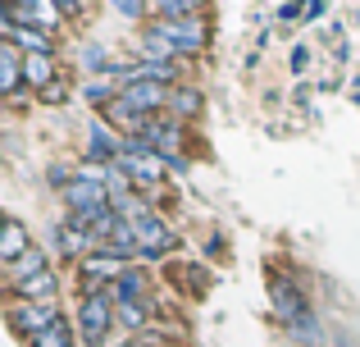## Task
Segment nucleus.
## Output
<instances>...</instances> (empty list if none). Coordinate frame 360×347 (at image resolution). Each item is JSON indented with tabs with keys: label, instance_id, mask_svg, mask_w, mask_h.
Returning a JSON list of instances; mask_svg holds the SVG:
<instances>
[{
	"label": "nucleus",
	"instance_id": "f257e3e1",
	"mask_svg": "<svg viewBox=\"0 0 360 347\" xmlns=\"http://www.w3.org/2000/svg\"><path fill=\"white\" fill-rule=\"evenodd\" d=\"M115 210L123 215V220H128L132 238H137V251H141L146 260H155V256H165V251H174V247H178V238L165 229V220H160L155 210H146L137 196H119Z\"/></svg>",
	"mask_w": 360,
	"mask_h": 347
},
{
	"label": "nucleus",
	"instance_id": "f03ea898",
	"mask_svg": "<svg viewBox=\"0 0 360 347\" xmlns=\"http://www.w3.org/2000/svg\"><path fill=\"white\" fill-rule=\"evenodd\" d=\"M119 320V306L110 288H87L78 302V339L87 347H105L110 339V324Z\"/></svg>",
	"mask_w": 360,
	"mask_h": 347
},
{
	"label": "nucleus",
	"instance_id": "7ed1b4c3",
	"mask_svg": "<svg viewBox=\"0 0 360 347\" xmlns=\"http://www.w3.org/2000/svg\"><path fill=\"white\" fill-rule=\"evenodd\" d=\"M115 165L132 178V187H155V183H165V174H169V165L160 160L141 137H128V146H123V156Z\"/></svg>",
	"mask_w": 360,
	"mask_h": 347
},
{
	"label": "nucleus",
	"instance_id": "20e7f679",
	"mask_svg": "<svg viewBox=\"0 0 360 347\" xmlns=\"http://www.w3.org/2000/svg\"><path fill=\"white\" fill-rule=\"evenodd\" d=\"M150 37L169 42L174 55L205 51V23H201V18H155V23H150Z\"/></svg>",
	"mask_w": 360,
	"mask_h": 347
},
{
	"label": "nucleus",
	"instance_id": "39448f33",
	"mask_svg": "<svg viewBox=\"0 0 360 347\" xmlns=\"http://www.w3.org/2000/svg\"><path fill=\"white\" fill-rule=\"evenodd\" d=\"M141 142H146L150 151H155L160 160L169 165V170H187V160L178 156V142H183V128H178V119H146V128H141Z\"/></svg>",
	"mask_w": 360,
	"mask_h": 347
},
{
	"label": "nucleus",
	"instance_id": "423d86ee",
	"mask_svg": "<svg viewBox=\"0 0 360 347\" xmlns=\"http://www.w3.org/2000/svg\"><path fill=\"white\" fill-rule=\"evenodd\" d=\"M64 9L55 0H5V23H27V27H60Z\"/></svg>",
	"mask_w": 360,
	"mask_h": 347
},
{
	"label": "nucleus",
	"instance_id": "0eeeda50",
	"mask_svg": "<svg viewBox=\"0 0 360 347\" xmlns=\"http://www.w3.org/2000/svg\"><path fill=\"white\" fill-rule=\"evenodd\" d=\"M55 320H60V311H55V306H32V302H14V306H9V329L23 334L27 343H32L37 334H46Z\"/></svg>",
	"mask_w": 360,
	"mask_h": 347
},
{
	"label": "nucleus",
	"instance_id": "6e6552de",
	"mask_svg": "<svg viewBox=\"0 0 360 347\" xmlns=\"http://www.w3.org/2000/svg\"><path fill=\"white\" fill-rule=\"evenodd\" d=\"M119 260L123 256H115V251H91V256L82 260V279H87V288H115V279L123 275Z\"/></svg>",
	"mask_w": 360,
	"mask_h": 347
},
{
	"label": "nucleus",
	"instance_id": "1a4fd4ad",
	"mask_svg": "<svg viewBox=\"0 0 360 347\" xmlns=\"http://www.w3.org/2000/svg\"><path fill=\"white\" fill-rule=\"evenodd\" d=\"M110 293H115V306H150L146 302V270H123Z\"/></svg>",
	"mask_w": 360,
	"mask_h": 347
},
{
	"label": "nucleus",
	"instance_id": "9d476101",
	"mask_svg": "<svg viewBox=\"0 0 360 347\" xmlns=\"http://www.w3.org/2000/svg\"><path fill=\"white\" fill-rule=\"evenodd\" d=\"M14 297H18V302H32V306H51L55 297H60V279H55V270H46V275H37V279H27V284H18Z\"/></svg>",
	"mask_w": 360,
	"mask_h": 347
},
{
	"label": "nucleus",
	"instance_id": "9b49d317",
	"mask_svg": "<svg viewBox=\"0 0 360 347\" xmlns=\"http://www.w3.org/2000/svg\"><path fill=\"white\" fill-rule=\"evenodd\" d=\"M274 311H278V320H288V324H297L301 315H310L306 302H301V288L288 284V279H274Z\"/></svg>",
	"mask_w": 360,
	"mask_h": 347
},
{
	"label": "nucleus",
	"instance_id": "f8f14e48",
	"mask_svg": "<svg viewBox=\"0 0 360 347\" xmlns=\"http://www.w3.org/2000/svg\"><path fill=\"white\" fill-rule=\"evenodd\" d=\"M5 42H14L27 55H51V32L46 27H27V23H5Z\"/></svg>",
	"mask_w": 360,
	"mask_h": 347
},
{
	"label": "nucleus",
	"instance_id": "ddd939ff",
	"mask_svg": "<svg viewBox=\"0 0 360 347\" xmlns=\"http://www.w3.org/2000/svg\"><path fill=\"white\" fill-rule=\"evenodd\" d=\"M123 146H128V142H119V137L110 133V128H105V119H96V124H91V137H87V156H91V160L115 165L119 156H123Z\"/></svg>",
	"mask_w": 360,
	"mask_h": 347
},
{
	"label": "nucleus",
	"instance_id": "4468645a",
	"mask_svg": "<svg viewBox=\"0 0 360 347\" xmlns=\"http://www.w3.org/2000/svg\"><path fill=\"white\" fill-rule=\"evenodd\" d=\"M23 60L27 55L14 42H0V87H5V96H14L18 82H23Z\"/></svg>",
	"mask_w": 360,
	"mask_h": 347
},
{
	"label": "nucleus",
	"instance_id": "2eb2a0df",
	"mask_svg": "<svg viewBox=\"0 0 360 347\" xmlns=\"http://www.w3.org/2000/svg\"><path fill=\"white\" fill-rule=\"evenodd\" d=\"M27 229L18 220H5V233H0V260H5V270L14 265V260H23L27 256Z\"/></svg>",
	"mask_w": 360,
	"mask_h": 347
},
{
	"label": "nucleus",
	"instance_id": "dca6fc26",
	"mask_svg": "<svg viewBox=\"0 0 360 347\" xmlns=\"http://www.w3.org/2000/svg\"><path fill=\"white\" fill-rule=\"evenodd\" d=\"M146 9L155 18H201L205 0H146Z\"/></svg>",
	"mask_w": 360,
	"mask_h": 347
},
{
	"label": "nucleus",
	"instance_id": "f3484780",
	"mask_svg": "<svg viewBox=\"0 0 360 347\" xmlns=\"http://www.w3.org/2000/svg\"><path fill=\"white\" fill-rule=\"evenodd\" d=\"M23 82L46 92L55 82V60H51V55H27V60H23Z\"/></svg>",
	"mask_w": 360,
	"mask_h": 347
},
{
	"label": "nucleus",
	"instance_id": "a211bd4d",
	"mask_svg": "<svg viewBox=\"0 0 360 347\" xmlns=\"http://www.w3.org/2000/svg\"><path fill=\"white\" fill-rule=\"evenodd\" d=\"M46 270H51V265H46V256H41V251H27V256L23 260H14V265H9V284H27V279H37V275H46Z\"/></svg>",
	"mask_w": 360,
	"mask_h": 347
},
{
	"label": "nucleus",
	"instance_id": "6ab92c4d",
	"mask_svg": "<svg viewBox=\"0 0 360 347\" xmlns=\"http://www.w3.org/2000/svg\"><path fill=\"white\" fill-rule=\"evenodd\" d=\"M32 347H78V343H73V324L60 315V320H55L46 334H37V339H32Z\"/></svg>",
	"mask_w": 360,
	"mask_h": 347
},
{
	"label": "nucleus",
	"instance_id": "aec40b11",
	"mask_svg": "<svg viewBox=\"0 0 360 347\" xmlns=\"http://www.w3.org/2000/svg\"><path fill=\"white\" fill-rule=\"evenodd\" d=\"M169 110H174V119H183V115H196V110H201V92H192V87L174 92V96H169Z\"/></svg>",
	"mask_w": 360,
	"mask_h": 347
},
{
	"label": "nucleus",
	"instance_id": "412c9836",
	"mask_svg": "<svg viewBox=\"0 0 360 347\" xmlns=\"http://www.w3.org/2000/svg\"><path fill=\"white\" fill-rule=\"evenodd\" d=\"M146 315H150V306H119V320L128 324V329H141Z\"/></svg>",
	"mask_w": 360,
	"mask_h": 347
},
{
	"label": "nucleus",
	"instance_id": "4be33fe9",
	"mask_svg": "<svg viewBox=\"0 0 360 347\" xmlns=\"http://www.w3.org/2000/svg\"><path fill=\"white\" fill-rule=\"evenodd\" d=\"M82 60H87L91 69H101V73L110 69V60H105V51H101V46H87V51H82Z\"/></svg>",
	"mask_w": 360,
	"mask_h": 347
},
{
	"label": "nucleus",
	"instance_id": "5701e85b",
	"mask_svg": "<svg viewBox=\"0 0 360 347\" xmlns=\"http://www.w3.org/2000/svg\"><path fill=\"white\" fill-rule=\"evenodd\" d=\"M141 5H146V0H115V9H119L123 18H137V14H141Z\"/></svg>",
	"mask_w": 360,
	"mask_h": 347
},
{
	"label": "nucleus",
	"instance_id": "b1692460",
	"mask_svg": "<svg viewBox=\"0 0 360 347\" xmlns=\"http://www.w3.org/2000/svg\"><path fill=\"white\" fill-rule=\"evenodd\" d=\"M306 64H310V51L306 46H292V73H301Z\"/></svg>",
	"mask_w": 360,
	"mask_h": 347
},
{
	"label": "nucleus",
	"instance_id": "393cba45",
	"mask_svg": "<svg viewBox=\"0 0 360 347\" xmlns=\"http://www.w3.org/2000/svg\"><path fill=\"white\" fill-rule=\"evenodd\" d=\"M278 14H283V18H306V9H301V0H283Z\"/></svg>",
	"mask_w": 360,
	"mask_h": 347
},
{
	"label": "nucleus",
	"instance_id": "a878e982",
	"mask_svg": "<svg viewBox=\"0 0 360 347\" xmlns=\"http://www.w3.org/2000/svg\"><path fill=\"white\" fill-rule=\"evenodd\" d=\"M324 5H328V0H310V5H306V18H319V14H324Z\"/></svg>",
	"mask_w": 360,
	"mask_h": 347
},
{
	"label": "nucleus",
	"instance_id": "bb28decb",
	"mask_svg": "<svg viewBox=\"0 0 360 347\" xmlns=\"http://www.w3.org/2000/svg\"><path fill=\"white\" fill-rule=\"evenodd\" d=\"M115 347H141V343H115Z\"/></svg>",
	"mask_w": 360,
	"mask_h": 347
},
{
	"label": "nucleus",
	"instance_id": "cd10ccee",
	"mask_svg": "<svg viewBox=\"0 0 360 347\" xmlns=\"http://www.w3.org/2000/svg\"><path fill=\"white\" fill-rule=\"evenodd\" d=\"M356 18H360V14H356Z\"/></svg>",
	"mask_w": 360,
	"mask_h": 347
}]
</instances>
